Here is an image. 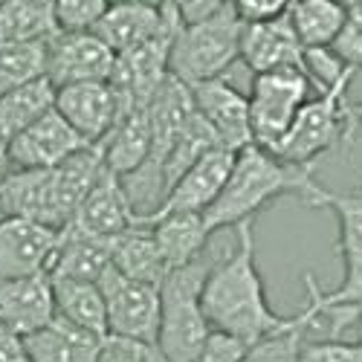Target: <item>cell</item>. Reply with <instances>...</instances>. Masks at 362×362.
I'll list each match as a JSON object with an SVG mask.
<instances>
[{"instance_id":"cell-2","label":"cell","mask_w":362,"mask_h":362,"mask_svg":"<svg viewBox=\"0 0 362 362\" xmlns=\"http://www.w3.org/2000/svg\"><path fill=\"white\" fill-rule=\"evenodd\" d=\"M284 194H296L308 206L319 209L327 197V189L316 183V165L284 163L252 142L235 154L221 194L203 212L206 226L215 235L218 229L255 221L258 212Z\"/></svg>"},{"instance_id":"cell-17","label":"cell","mask_w":362,"mask_h":362,"mask_svg":"<svg viewBox=\"0 0 362 362\" xmlns=\"http://www.w3.org/2000/svg\"><path fill=\"white\" fill-rule=\"evenodd\" d=\"M55 316L52 281L47 273L0 279V325L15 337H26Z\"/></svg>"},{"instance_id":"cell-8","label":"cell","mask_w":362,"mask_h":362,"mask_svg":"<svg viewBox=\"0 0 362 362\" xmlns=\"http://www.w3.org/2000/svg\"><path fill=\"white\" fill-rule=\"evenodd\" d=\"M330 209L339 223V258H342V281L337 290L325 293L316 279L308 273L305 287L319 301V308H359L362 301V192H330L322 203Z\"/></svg>"},{"instance_id":"cell-5","label":"cell","mask_w":362,"mask_h":362,"mask_svg":"<svg viewBox=\"0 0 362 362\" xmlns=\"http://www.w3.org/2000/svg\"><path fill=\"white\" fill-rule=\"evenodd\" d=\"M348 84L351 81H342L301 105L287 134L269 154L296 165H316L322 154L334 151L339 142H348L356 128L348 102Z\"/></svg>"},{"instance_id":"cell-4","label":"cell","mask_w":362,"mask_h":362,"mask_svg":"<svg viewBox=\"0 0 362 362\" xmlns=\"http://www.w3.org/2000/svg\"><path fill=\"white\" fill-rule=\"evenodd\" d=\"M240 26L229 4L212 18L180 23L168 49V73L189 87L223 76L238 62Z\"/></svg>"},{"instance_id":"cell-41","label":"cell","mask_w":362,"mask_h":362,"mask_svg":"<svg viewBox=\"0 0 362 362\" xmlns=\"http://www.w3.org/2000/svg\"><path fill=\"white\" fill-rule=\"evenodd\" d=\"M110 4H142V6H163L165 0H110Z\"/></svg>"},{"instance_id":"cell-35","label":"cell","mask_w":362,"mask_h":362,"mask_svg":"<svg viewBox=\"0 0 362 362\" xmlns=\"http://www.w3.org/2000/svg\"><path fill=\"white\" fill-rule=\"evenodd\" d=\"M247 348H250L247 342H240L229 334H221V330H212L192 362H240Z\"/></svg>"},{"instance_id":"cell-16","label":"cell","mask_w":362,"mask_h":362,"mask_svg":"<svg viewBox=\"0 0 362 362\" xmlns=\"http://www.w3.org/2000/svg\"><path fill=\"white\" fill-rule=\"evenodd\" d=\"M136 223H139V215L134 212V206L122 189V180L105 168L96 177V183L90 186V192L84 194V200L78 203L67 229L93 235V238H113Z\"/></svg>"},{"instance_id":"cell-36","label":"cell","mask_w":362,"mask_h":362,"mask_svg":"<svg viewBox=\"0 0 362 362\" xmlns=\"http://www.w3.org/2000/svg\"><path fill=\"white\" fill-rule=\"evenodd\" d=\"M293 0H229L232 12L238 15L240 23H261L287 15Z\"/></svg>"},{"instance_id":"cell-29","label":"cell","mask_w":362,"mask_h":362,"mask_svg":"<svg viewBox=\"0 0 362 362\" xmlns=\"http://www.w3.org/2000/svg\"><path fill=\"white\" fill-rule=\"evenodd\" d=\"M55 33L52 0H0V44L47 41Z\"/></svg>"},{"instance_id":"cell-14","label":"cell","mask_w":362,"mask_h":362,"mask_svg":"<svg viewBox=\"0 0 362 362\" xmlns=\"http://www.w3.org/2000/svg\"><path fill=\"white\" fill-rule=\"evenodd\" d=\"M84 145L87 142L67 125V119L52 107L6 142L9 168H55Z\"/></svg>"},{"instance_id":"cell-30","label":"cell","mask_w":362,"mask_h":362,"mask_svg":"<svg viewBox=\"0 0 362 362\" xmlns=\"http://www.w3.org/2000/svg\"><path fill=\"white\" fill-rule=\"evenodd\" d=\"M47 70V41L0 44V96Z\"/></svg>"},{"instance_id":"cell-12","label":"cell","mask_w":362,"mask_h":362,"mask_svg":"<svg viewBox=\"0 0 362 362\" xmlns=\"http://www.w3.org/2000/svg\"><path fill=\"white\" fill-rule=\"evenodd\" d=\"M192 102L200 119L215 134L218 145L238 154L240 148L252 145V128H250V99L240 93L235 84H229L223 76L209 78L192 87Z\"/></svg>"},{"instance_id":"cell-1","label":"cell","mask_w":362,"mask_h":362,"mask_svg":"<svg viewBox=\"0 0 362 362\" xmlns=\"http://www.w3.org/2000/svg\"><path fill=\"white\" fill-rule=\"evenodd\" d=\"M238 247L226 261H218L203 281L200 305L212 330L229 334L240 342H258L290 322L269 308L267 287L255 258V226L252 221L238 223Z\"/></svg>"},{"instance_id":"cell-10","label":"cell","mask_w":362,"mask_h":362,"mask_svg":"<svg viewBox=\"0 0 362 362\" xmlns=\"http://www.w3.org/2000/svg\"><path fill=\"white\" fill-rule=\"evenodd\" d=\"M131 105L110 81H78L55 87V110L87 142L99 145Z\"/></svg>"},{"instance_id":"cell-33","label":"cell","mask_w":362,"mask_h":362,"mask_svg":"<svg viewBox=\"0 0 362 362\" xmlns=\"http://www.w3.org/2000/svg\"><path fill=\"white\" fill-rule=\"evenodd\" d=\"M93 362H165V359L154 345H145V342H136L128 337H116V334H105Z\"/></svg>"},{"instance_id":"cell-43","label":"cell","mask_w":362,"mask_h":362,"mask_svg":"<svg viewBox=\"0 0 362 362\" xmlns=\"http://www.w3.org/2000/svg\"><path fill=\"white\" fill-rule=\"evenodd\" d=\"M359 319H362V301H359Z\"/></svg>"},{"instance_id":"cell-42","label":"cell","mask_w":362,"mask_h":362,"mask_svg":"<svg viewBox=\"0 0 362 362\" xmlns=\"http://www.w3.org/2000/svg\"><path fill=\"white\" fill-rule=\"evenodd\" d=\"M351 116H354V122H356V125H362V102L351 105ZM356 192H362V189H356Z\"/></svg>"},{"instance_id":"cell-23","label":"cell","mask_w":362,"mask_h":362,"mask_svg":"<svg viewBox=\"0 0 362 362\" xmlns=\"http://www.w3.org/2000/svg\"><path fill=\"white\" fill-rule=\"evenodd\" d=\"M110 264V238H93L76 229H62L47 276L49 279H76V281H99L105 267Z\"/></svg>"},{"instance_id":"cell-19","label":"cell","mask_w":362,"mask_h":362,"mask_svg":"<svg viewBox=\"0 0 362 362\" xmlns=\"http://www.w3.org/2000/svg\"><path fill=\"white\" fill-rule=\"evenodd\" d=\"M99 342L102 337L76 327L58 313L33 334L21 337L26 362H93Z\"/></svg>"},{"instance_id":"cell-3","label":"cell","mask_w":362,"mask_h":362,"mask_svg":"<svg viewBox=\"0 0 362 362\" xmlns=\"http://www.w3.org/2000/svg\"><path fill=\"white\" fill-rule=\"evenodd\" d=\"M215 264L218 261L212 255L203 252L186 267L168 269L160 281V325L154 348L165 362H192L206 337L212 334V325L200 305V293Z\"/></svg>"},{"instance_id":"cell-7","label":"cell","mask_w":362,"mask_h":362,"mask_svg":"<svg viewBox=\"0 0 362 362\" xmlns=\"http://www.w3.org/2000/svg\"><path fill=\"white\" fill-rule=\"evenodd\" d=\"M96 284L105 298L107 334L154 345L160 325V287L128 279L113 264L105 267Z\"/></svg>"},{"instance_id":"cell-31","label":"cell","mask_w":362,"mask_h":362,"mask_svg":"<svg viewBox=\"0 0 362 362\" xmlns=\"http://www.w3.org/2000/svg\"><path fill=\"white\" fill-rule=\"evenodd\" d=\"M298 362H362V319H359V337L354 342L339 337L325 339H305L298 354Z\"/></svg>"},{"instance_id":"cell-38","label":"cell","mask_w":362,"mask_h":362,"mask_svg":"<svg viewBox=\"0 0 362 362\" xmlns=\"http://www.w3.org/2000/svg\"><path fill=\"white\" fill-rule=\"evenodd\" d=\"M0 362H26L21 337H15L4 325H0Z\"/></svg>"},{"instance_id":"cell-21","label":"cell","mask_w":362,"mask_h":362,"mask_svg":"<svg viewBox=\"0 0 362 362\" xmlns=\"http://www.w3.org/2000/svg\"><path fill=\"white\" fill-rule=\"evenodd\" d=\"M142 223H148L154 232V240L168 269L186 267L194 258H200L209 247V238H212L203 212H165Z\"/></svg>"},{"instance_id":"cell-26","label":"cell","mask_w":362,"mask_h":362,"mask_svg":"<svg viewBox=\"0 0 362 362\" xmlns=\"http://www.w3.org/2000/svg\"><path fill=\"white\" fill-rule=\"evenodd\" d=\"M49 281H52V301L58 316L96 337L107 334L105 298L96 281H76V279H49Z\"/></svg>"},{"instance_id":"cell-32","label":"cell","mask_w":362,"mask_h":362,"mask_svg":"<svg viewBox=\"0 0 362 362\" xmlns=\"http://www.w3.org/2000/svg\"><path fill=\"white\" fill-rule=\"evenodd\" d=\"M110 0H52L58 33H87L93 29Z\"/></svg>"},{"instance_id":"cell-11","label":"cell","mask_w":362,"mask_h":362,"mask_svg":"<svg viewBox=\"0 0 362 362\" xmlns=\"http://www.w3.org/2000/svg\"><path fill=\"white\" fill-rule=\"evenodd\" d=\"M116 52L93 33H55L47 38V70L44 76L55 84L78 81H107Z\"/></svg>"},{"instance_id":"cell-20","label":"cell","mask_w":362,"mask_h":362,"mask_svg":"<svg viewBox=\"0 0 362 362\" xmlns=\"http://www.w3.org/2000/svg\"><path fill=\"white\" fill-rule=\"evenodd\" d=\"M168 21V6H142V4H107L96 26L90 29L102 38L116 55L154 38Z\"/></svg>"},{"instance_id":"cell-13","label":"cell","mask_w":362,"mask_h":362,"mask_svg":"<svg viewBox=\"0 0 362 362\" xmlns=\"http://www.w3.org/2000/svg\"><path fill=\"white\" fill-rule=\"evenodd\" d=\"M58 244L62 229L0 215V279L47 273Z\"/></svg>"},{"instance_id":"cell-28","label":"cell","mask_w":362,"mask_h":362,"mask_svg":"<svg viewBox=\"0 0 362 362\" xmlns=\"http://www.w3.org/2000/svg\"><path fill=\"white\" fill-rule=\"evenodd\" d=\"M319 305L308 296V308L290 316L284 327H279L276 334H269L247 348V354L240 356V362H298L301 345L310 337V330L319 327Z\"/></svg>"},{"instance_id":"cell-25","label":"cell","mask_w":362,"mask_h":362,"mask_svg":"<svg viewBox=\"0 0 362 362\" xmlns=\"http://www.w3.org/2000/svg\"><path fill=\"white\" fill-rule=\"evenodd\" d=\"M55 107V84L47 76L29 78L0 96V136L6 142Z\"/></svg>"},{"instance_id":"cell-37","label":"cell","mask_w":362,"mask_h":362,"mask_svg":"<svg viewBox=\"0 0 362 362\" xmlns=\"http://www.w3.org/2000/svg\"><path fill=\"white\" fill-rule=\"evenodd\" d=\"M229 0H165V6L180 18V23H197L221 12Z\"/></svg>"},{"instance_id":"cell-9","label":"cell","mask_w":362,"mask_h":362,"mask_svg":"<svg viewBox=\"0 0 362 362\" xmlns=\"http://www.w3.org/2000/svg\"><path fill=\"white\" fill-rule=\"evenodd\" d=\"M180 26V18L168 9V21L154 38H148L145 44L125 49L116 55L113 70H110V84L119 90L131 107L134 105H148V99L157 93V87L165 81L168 76V49H171V38Z\"/></svg>"},{"instance_id":"cell-24","label":"cell","mask_w":362,"mask_h":362,"mask_svg":"<svg viewBox=\"0 0 362 362\" xmlns=\"http://www.w3.org/2000/svg\"><path fill=\"white\" fill-rule=\"evenodd\" d=\"M110 264L122 276L145 281V284H157V287L168 273V267L160 255V247L154 240V232H151L148 223H136L110 238Z\"/></svg>"},{"instance_id":"cell-27","label":"cell","mask_w":362,"mask_h":362,"mask_svg":"<svg viewBox=\"0 0 362 362\" xmlns=\"http://www.w3.org/2000/svg\"><path fill=\"white\" fill-rule=\"evenodd\" d=\"M345 18L348 12L339 0H293L287 9V21L305 49L330 47L337 41Z\"/></svg>"},{"instance_id":"cell-15","label":"cell","mask_w":362,"mask_h":362,"mask_svg":"<svg viewBox=\"0 0 362 362\" xmlns=\"http://www.w3.org/2000/svg\"><path fill=\"white\" fill-rule=\"evenodd\" d=\"M232 160H235L232 151H226V148H209L197 163H192L183 174L177 177V183L165 192V197H163V203H160V209L154 215H165V212H206V209L215 203V197L221 194L223 183H226V177L232 171ZM154 215H148V218H154Z\"/></svg>"},{"instance_id":"cell-6","label":"cell","mask_w":362,"mask_h":362,"mask_svg":"<svg viewBox=\"0 0 362 362\" xmlns=\"http://www.w3.org/2000/svg\"><path fill=\"white\" fill-rule=\"evenodd\" d=\"M310 81L301 67L255 73L250 87V128L252 142L273 151L287 134L298 107L310 99Z\"/></svg>"},{"instance_id":"cell-18","label":"cell","mask_w":362,"mask_h":362,"mask_svg":"<svg viewBox=\"0 0 362 362\" xmlns=\"http://www.w3.org/2000/svg\"><path fill=\"white\" fill-rule=\"evenodd\" d=\"M301 52H305V47L298 44L287 15L240 26L238 58L252 73H269V70H281V67H301Z\"/></svg>"},{"instance_id":"cell-34","label":"cell","mask_w":362,"mask_h":362,"mask_svg":"<svg viewBox=\"0 0 362 362\" xmlns=\"http://www.w3.org/2000/svg\"><path fill=\"white\" fill-rule=\"evenodd\" d=\"M334 55L345 67H351L354 73L362 70V15H348L337 41L330 44Z\"/></svg>"},{"instance_id":"cell-39","label":"cell","mask_w":362,"mask_h":362,"mask_svg":"<svg viewBox=\"0 0 362 362\" xmlns=\"http://www.w3.org/2000/svg\"><path fill=\"white\" fill-rule=\"evenodd\" d=\"M9 174V154H6V139L0 136V180Z\"/></svg>"},{"instance_id":"cell-40","label":"cell","mask_w":362,"mask_h":362,"mask_svg":"<svg viewBox=\"0 0 362 362\" xmlns=\"http://www.w3.org/2000/svg\"><path fill=\"white\" fill-rule=\"evenodd\" d=\"M348 15H362V0H339Z\"/></svg>"},{"instance_id":"cell-22","label":"cell","mask_w":362,"mask_h":362,"mask_svg":"<svg viewBox=\"0 0 362 362\" xmlns=\"http://www.w3.org/2000/svg\"><path fill=\"white\" fill-rule=\"evenodd\" d=\"M99 148H102L105 168L110 174L125 177V174L136 171L151 154V128H148L145 105L142 107L134 105L119 116V122L99 142Z\"/></svg>"}]
</instances>
